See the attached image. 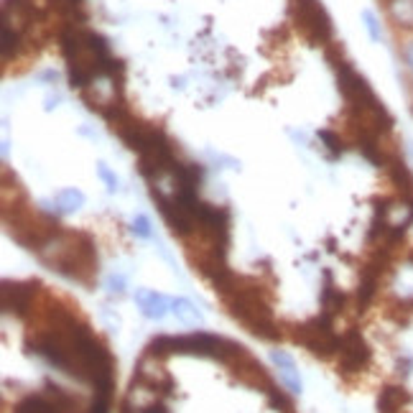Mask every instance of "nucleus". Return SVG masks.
<instances>
[{
  "label": "nucleus",
  "instance_id": "aec40b11",
  "mask_svg": "<svg viewBox=\"0 0 413 413\" xmlns=\"http://www.w3.org/2000/svg\"><path fill=\"white\" fill-rule=\"evenodd\" d=\"M319 138L324 140L326 148L332 151V156H340L342 148H345V143H342V138L337 133H332V130H319Z\"/></svg>",
  "mask_w": 413,
  "mask_h": 413
},
{
  "label": "nucleus",
  "instance_id": "423d86ee",
  "mask_svg": "<svg viewBox=\"0 0 413 413\" xmlns=\"http://www.w3.org/2000/svg\"><path fill=\"white\" fill-rule=\"evenodd\" d=\"M334 72H337V89L345 97L347 110H357V107H368V105L377 103V97L370 89L368 80L350 61H342L340 67H334Z\"/></svg>",
  "mask_w": 413,
  "mask_h": 413
},
{
  "label": "nucleus",
  "instance_id": "5701e85b",
  "mask_svg": "<svg viewBox=\"0 0 413 413\" xmlns=\"http://www.w3.org/2000/svg\"><path fill=\"white\" fill-rule=\"evenodd\" d=\"M271 360H273V365L278 370H296L294 357L288 352H283V350H273V352H271Z\"/></svg>",
  "mask_w": 413,
  "mask_h": 413
},
{
  "label": "nucleus",
  "instance_id": "f8f14e48",
  "mask_svg": "<svg viewBox=\"0 0 413 413\" xmlns=\"http://www.w3.org/2000/svg\"><path fill=\"white\" fill-rule=\"evenodd\" d=\"M322 314L329 319H334L345 309V294H342L340 288H334L332 283V273L324 271V286H322Z\"/></svg>",
  "mask_w": 413,
  "mask_h": 413
},
{
  "label": "nucleus",
  "instance_id": "c756f323",
  "mask_svg": "<svg viewBox=\"0 0 413 413\" xmlns=\"http://www.w3.org/2000/svg\"><path fill=\"white\" fill-rule=\"evenodd\" d=\"M411 368H413L411 357H406V360H398V373H400V375H408V373H411Z\"/></svg>",
  "mask_w": 413,
  "mask_h": 413
},
{
  "label": "nucleus",
  "instance_id": "a878e982",
  "mask_svg": "<svg viewBox=\"0 0 413 413\" xmlns=\"http://www.w3.org/2000/svg\"><path fill=\"white\" fill-rule=\"evenodd\" d=\"M268 403H271V408H288V400L283 398V393L276 391V388H268Z\"/></svg>",
  "mask_w": 413,
  "mask_h": 413
},
{
  "label": "nucleus",
  "instance_id": "9b49d317",
  "mask_svg": "<svg viewBox=\"0 0 413 413\" xmlns=\"http://www.w3.org/2000/svg\"><path fill=\"white\" fill-rule=\"evenodd\" d=\"M411 403V396L403 385H385L377 396V411L380 413H403Z\"/></svg>",
  "mask_w": 413,
  "mask_h": 413
},
{
  "label": "nucleus",
  "instance_id": "412c9836",
  "mask_svg": "<svg viewBox=\"0 0 413 413\" xmlns=\"http://www.w3.org/2000/svg\"><path fill=\"white\" fill-rule=\"evenodd\" d=\"M362 21H365V29H368V33H370V38L373 41H380V23H377V18H375V13L373 10H362Z\"/></svg>",
  "mask_w": 413,
  "mask_h": 413
},
{
  "label": "nucleus",
  "instance_id": "39448f33",
  "mask_svg": "<svg viewBox=\"0 0 413 413\" xmlns=\"http://www.w3.org/2000/svg\"><path fill=\"white\" fill-rule=\"evenodd\" d=\"M294 340L306 347L319 360H329L332 354L340 352V337L334 334L332 319L324 317V314L294 326Z\"/></svg>",
  "mask_w": 413,
  "mask_h": 413
},
{
  "label": "nucleus",
  "instance_id": "ddd939ff",
  "mask_svg": "<svg viewBox=\"0 0 413 413\" xmlns=\"http://www.w3.org/2000/svg\"><path fill=\"white\" fill-rule=\"evenodd\" d=\"M13 413H64L49 396H26L13 406Z\"/></svg>",
  "mask_w": 413,
  "mask_h": 413
},
{
  "label": "nucleus",
  "instance_id": "20e7f679",
  "mask_svg": "<svg viewBox=\"0 0 413 413\" xmlns=\"http://www.w3.org/2000/svg\"><path fill=\"white\" fill-rule=\"evenodd\" d=\"M288 15L303 41L311 46L332 44V18L319 0H288Z\"/></svg>",
  "mask_w": 413,
  "mask_h": 413
},
{
  "label": "nucleus",
  "instance_id": "7c9ffc66",
  "mask_svg": "<svg viewBox=\"0 0 413 413\" xmlns=\"http://www.w3.org/2000/svg\"><path fill=\"white\" fill-rule=\"evenodd\" d=\"M411 153H413V143H411Z\"/></svg>",
  "mask_w": 413,
  "mask_h": 413
},
{
  "label": "nucleus",
  "instance_id": "f3484780",
  "mask_svg": "<svg viewBox=\"0 0 413 413\" xmlns=\"http://www.w3.org/2000/svg\"><path fill=\"white\" fill-rule=\"evenodd\" d=\"M171 340H174V337H169V334H161V337L151 340L146 347V354L148 357H156V360H161V357H166V354H174Z\"/></svg>",
  "mask_w": 413,
  "mask_h": 413
},
{
  "label": "nucleus",
  "instance_id": "dca6fc26",
  "mask_svg": "<svg viewBox=\"0 0 413 413\" xmlns=\"http://www.w3.org/2000/svg\"><path fill=\"white\" fill-rule=\"evenodd\" d=\"M57 204H59L61 212H77V209L84 204V194H82L80 189H74V186L61 189V192L57 194Z\"/></svg>",
  "mask_w": 413,
  "mask_h": 413
},
{
  "label": "nucleus",
  "instance_id": "a211bd4d",
  "mask_svg": "<svg viewBox=\"0 0 413 413\" xmlns=\"http://www.w3.org/2000/svg\"><path fill=\"white\" fill-rule=\"evenodd\" d=\"M112 406V391H95V400L87 413H110Z\"/></svg>",
  "mask_w": 413,
  "mask_h": 413
},
{
  "label": "nucleus",
  "instance_id": "bb28decb",
  "mask_svg": "<svg viewBox=\"0 0 413 413\" xmlns=\"http://www.w3.org/2000/svg\"><path fill=\"white\" fill-rule=\"evenodd\" d=\"M107 286H110L112 294H118V296L126 294V278H123L120 273H112L110 278H107Z\"/></svg>",
  "mask_w": 413,
  "mask_h": 413
},
{
  "label": "nucleus",
  "instance_id": "cd10ccee",
  "mask_svg": "<svg viewBox=\"0 0 413 413\" xmlns=\"http://www.w3.org/2000/svg\"><path fill=\"white\" fill-rule=\"evenodd\" d=\"M403 61H406L408 69L413 72V41H411V44L403 46Z\"/></svg>",
  "mask_w": 413,
  "mask_h": 413
},
{
  "label": "nucleus",
  "instance_id": "7ed1b4c3",
  "mask_svg": "<svg viewBox=\"0 0 413 413\" xmlns=\"http://www.w3.org/2000/svg\"><path fill=\"white\" fill-rule=\"evenodd\" d=\"M3 222L15 243L29 248V250H41L46 243H52L59 235V225L44 212H33L26 202H13L3 204Z\"/></svg>",
  "mask_w": 413,
  "mask_h": 413
},
{
  "label": "nucleus",
  "instance_id": "c85d7f7f",
  "mask_svg": "<svg viewBox=\"0 0 413 413\" xmlns=\"http://www.w3.org/2000/svg\"><path fill=\"white\" fill-rule=\"evenodd\" d=\"M138 413H169V411H166V406H163V403H151V406L140 408Z\"/></svg>",
  "mask_w": 413,
  "mask_h": 413
},
{
  "label": "nucleus",
  "instance_id": "b1692460",
  "mask_svg": "<svg viewBox=\"0 0 413 413\" xmlns=\"http://www.w3.org/2000/svg\"><path fill=\"white\" fill-rule=\"evenodd\" d=\"M280 380L291 393H301V377L296 370H280Z\"/></svg>",
  "mask_w": 413,
  "mask_h": 413
},
{
  "label": "nucleus",
  "instance_id": "f257e3e1",
  "mask_svg": "<svg viewBox=\"0 0 413 413\" xmlns=\"http://www.w3.org/2000/svg\"><path fill=\"white\" fill-rule=\"evenodd\" d=\"M59 49L67 59L69 82L77 89H87L92 82L112 77L115 69L123 72V64L110 57L107 41L95 31L74 26V23H67L59 33Z\"/></svg>",
  "mask_w": 413,
  "mask_h": 413
},
{
  "label": "nucleus",
  "instance_id": "0eeeda50",
  "mask_svg": "<svg viewBox=\"0 0 413 413\" xmlns=\"http://www.w3.org/2000/svg\"><path fill=\"white\" fill-rule=\"evenodd\" d=\"M340 370L342 373H362L373 360V350L357 329H350L340 337Z\"/></svg>",
  "mask_w": 413,
  "mask_h": 413
},
{
  "label": "nucleus",
  "instance_id": "4be33fe9",
  "mask_svg": "<svg viewBox=\"0 0 413 413\" xmlns=\"http://www.w3.org/2000/svg\"><path fill=\"white\" fill-rule=\"evenodd\" d=\"M133 232L138 237H143V240H151V237H153V232H151V222H148L146 214H135L133 217Z\"/></svg>",
  "mask_w": 413,
  "mask_h": 413
},
{
  "label": "nucleus",
  "instance_id": "473e14b6",
  "mask_svg": "<svg viewBox=\"0 0 413 413\" xmlns=\"http://www.w3.org/2000/svg\"><path fill=\"white\" fill-rule=\"evenodd\" d=\"M411 112H413V105H411Z\"/></svg>",
  "mask_w": 413,
  "mask_h": 413
},
{
  "label": "nucleus",
  "instance_id": "2eb2a0df",
  "mask_svg": "<svg viewBox=\"0 0 413 413\" xmlns=\"http://www.w3.org/2000/svg\"><path fill=\"white\" fill-rule=\"evenodd\" d=\"M388 10L398 26L413 29V0H393V3H388Z\"/></svg>",
  "mask_w": 413,
  "mask_h": 413
},
{
  "label": "nucleus",
  "instance_id": "9d476101",
  "mask_svg": "<svg viewBox=\"0 0 413 413\" xmlns=\"http://www.w3.org/2000/svg\"><path fill=\"white\" fill-rule=\"evenodd\" d=\"M135 303L140 306L143 317L153 319V322H161V319L166 317L169 306H171V301L166 299V296L156 294V291H146V288L135 291Z\"/></svg>",
  "mask_w": 413,
  "mask_h": 413
},
{
  "label": "nucleus",
  "instance_id": "1a4fd4ad",
  "mask_svg": "<svg viewBox=\"0 0 413 413\" xmlns=\"http://www.w3.org/2000/svg\"><path fill=\"white\" fill-rule=\"evenodd\" d=\"M383 169H385V174H388V179H391V184L398 189L400 197L413 202V174L406 163H403V158L396 156V158H391V161L385 163Z\"/></svg>",
  "mask_w": 413,
  "mask_h": 413
},
{
  "label": "nucleus",
  "instance_id": "6ab92c4d",
  "mask_svg": "<svg viewBox=\"0 0 413 413\" xmlns=\"http://www.w3.org/2000/svg\"><path fill=\"white\" fill-rule=\"evenodd\" d=\"M18 49V33L10 29H3V59H10V54H15Z\"/></svg>",
  "mask_w": 413,
  "mask_h": 413
},
{
  "label": "nucleus",
  "instance_id": "2f4dec72",
  "mask_svg": "<svg viewBox=\"0 0 413 413\" xmlns=\"http://www.w3.org/2000/svg\"><path fill=\"white\" fill-rule=\"evenodd\" d=\"M385 3H393V0H385Z\"/></svg>",
  "mask_w": 413,
  "mask_h": 413
},
{
  "label": "nucleus",
  "instance_id": "4468645a",
  "mask_svg": "<svg viewBox=\"0 0 413 413\" xmlns=\"http://www.w3.org/2000/svg\"><path fill=\"white\" fill-rule=\"evenodd\" d=\"M171 311L177 314L179 322H184V324H189V326H197V324L204 322L202 311L197 309L189 299H171Z\"/></svg>",
  "mask_w": 413,
  "mask_h": 413
},
{
  "label": "nucleus",
  "instance_id": "f03ea898",
  "mask_svg": "<svg viewBox=\"0 0 413 413\" xmlns=\"http://www.w3.org/2000/svg\"><path fill=\"white\" fill-rule=\"evenodd\" d=\"M41 260L57 268L61 276L72 280H89V276L97 273V255L92 237L84 232H59L52 243H46L38 250Z\"/></svg>",
  "mask_w": 413,
  "mask_h": 413
},
{
  "label": "nucleus",
  "instance_id": "6e6552de",
  "mask_svg": "<svg viewBox=\"0 0 413 413\" xmlns=\"http://www.w3.org/2000/svg\"><path fill=\"white\" fill-rule=\"evenodd\" d=\"M38 291V280H3L0 291V303L6 314L26 317L33 306V296Z\"/></svg>",
  "mask_w": 413,
  "mask_h": 413
},
{
  "label": "nucleus",
  "instance_id": "393cba45",
  "mask_svg": "<svg viewBox=\"0 0 413 413\" xmlns=\"http://www.w3.org/2000/svg\"><path fill=\"white\" fill-rule=\"evenodd\" d=\"M97 174H100V179L105 181L107 192H115V189H118V177L107 169V163H97Z\"/></svg>",
  "mask_w": 413,
  "mask_h": 413
}]
</instances>
